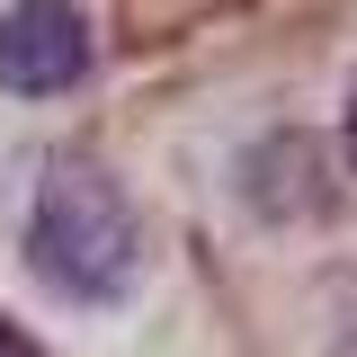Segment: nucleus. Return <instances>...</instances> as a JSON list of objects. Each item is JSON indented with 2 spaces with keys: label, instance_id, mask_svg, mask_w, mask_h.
<instances>
[{
  "label": "nucleus",
  "instance_id": "nucleus-1",
  "mask_svg": "<svg viewBox=\"0 0 357 357\" xmlns=\"http://www.w3.org/2000/svg\"><path fill=\"white\" fill-rule=\"evenodd\" d=\"M27 259L63 304H116L143 277V223L126 188L98 170L89 152H54L36 178V215H27Z\"/></svg>",
  "mask_w": 357,
  "mask_h": 357
},
{
  "label": "nucleus",
  "instance_id": "nucleus-2",
  "mask_svg": "<svg viewBox=\"0 0 357 357\" xmlns=\"http://www.w3.org/2000/svg\"><path fill=\"white\" fill-rule=\"evenodd\" d=\"M81 72H89V18L72 0H18V9H0V89L54 98Z\"/></svg>",
  "mask_w": 357,
  "mask_h": 357
},
{
  "label": "nucleus",
  "instance_id": "nucleus-3",
  "mask_svg": "<svg viewBox=\"0 0 357 357\" xmlns=\"http://www.w3.org/2000/svg\"><path fill=\"white\" fill-rule=\"evenodd\" d=\"M0 357H36V340H27V331H18L9 312H0Z\"/></svg>",
  "mask_w": 357,
  "mask_h": 357
},
{
  "label": "nucleus",
  "instance_id": "nucleus-4",
  "mask_svg": "<svg viewBox=\"0 0 357 357\" xmlns=\"http://www.w3.org/2000/svg\"><path fill=\"white\" fill-rule=\"evenodd\" d=\"M340 134H349V161H357V81H349V116H340Z\"/></svg>",
  "mask_w": 357,
  "mask_h": 357
}]
</instances>
